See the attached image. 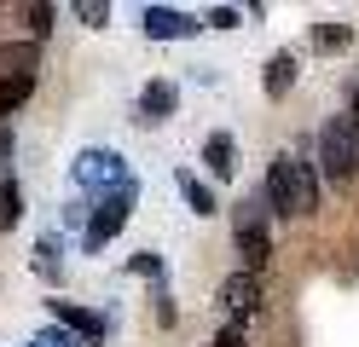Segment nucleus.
I'll list each match as a JSON object with an SVG mask.
<instances>
[{
    "label": "nucleus",
    "instance_id": "f257e3e1",
    "mask_svg": "<svg viewBox=\"0 0 359 347\" xmlns=\"http://www.w3.org/2000/svg\"><path fill=\"white\" fill-rule=\"evenodd\" d=\"M266 203H273V215H313L319 208V179H313L307 162H296V151L273 156V168H266Z\"/></svg>",
    "mask_w": 359,
    "mask_h": 347
},
{
    "label": "nucleus",
    "instance_id": "f03ea898",
    "mask_svg": "<svg viewBox=\"0 0 359 347\" xmlns=\"http://www.w3.org/2000/svg\"><path fill=\"white\" fill-rule=\"evenodd\" d=\"M70 179L81 185V191H99V197H110V191H128V185H133V174H128V156H122V151H104V145L81 151V156H76V168H70Z\"/></svg>",
    "mask_w": 359,
    "mask_h": 347
},
{
    "label": "nucleus",
    "instance_id": "7ed1b4c3",
    "mask_svg": "<svg viewBox=\"0 0 359 347\" xmlns=\"http://www.w3.org/2000/svg\"><path fill=\"white\" fill-rule=\"evenodd\" d=\"M319 162H325V179H336V185H348L359 174V128H353V116H336L319 133Z\"/></svg>",
    "mask_w": 359,
    "mask_h": 347
},
{
    "label": "nucleus",
    "instance_id": "20e7f679",
    "mask_svg": "<svg viewBox=\"0 0 359 347\" xmlns=\"http://www.w3.org/2000/svg\"><path fill=\"white\" fill-rule=\"evenodd\" d=\"M128 215H133V185L128 191H110V197H99V208H93V220H87V231H81V243L87 249H104L116 231L128 226Z\"/></svg>",
    "mask_w": 359,
    "mask_h": 347
},
{
    "label": "nucleus",
    "instance_id": "39448f33",
    "mask_svg": "<svg viewBox=\"0 0 359 347\" xmlns=\"http://www.w3.org/2000/svg\"><path fill=\"white\" fill-rule=\"evenodd\" d=\"M145 35L151 41H186V35H197V18L180 6H145Z\"/></svg>",
    "mask_w": 359,
    "mask_h": 347
},
{
    "label": "nucleus",
    "instance_id": "423d86ee",
    "mask_svg": "<svg viewBox=\"0 0 359 347\" xmlns=\"http://www.w3.org/2000/svg\"><path fill=\"white\" fill-rule=\"evenodd\" d=\"M174 104H180L174 81H145V93H140V122H168Z\"/></svg>",
    "mask_w": 359,
    "mask_h": 347
},
{
    "label": "nucleus",
    "instance_id": "0eeeda50",
    "mask_svg": "<svg viewBox=\"0 0 359 347\" xmlns=\"http://www.w3.org/2000/svg\"><path fill=\"white\" fill-rule=\"evenodd\" d=\"M238 249H243V261H250V272L266 266V249H273V238H266V226H261L255 215L238 220Z\"/></svg>",
    "mask_w": 359,
    "mask_h": 347
},
{
    "label": "nucleus",
    "instance_id": "6e6552de",
    "mask_svg": "<svg viewBox=\"0 0 359 347\" xmlns=\"http://www.w3.org/2000/svg\"><path fill=\"white\" fill-rule=\"evenodd\" d=\"M203 162H209L215 179H232V174H238V145H232V133H209V139H203Z\"/></svg>",
    "mask_w": 359,
    "mask_h": 347
},
{
    "label": "nucleus",
    "instance_id": "1a4fd4ad",
    "mask_svg": "<svg viewBox=\"0 0 359 347\" xmlns=\"http://www.w3.org/2000/svg\"><path fill=\"white\" fill-rule=\"evenodd\" d=\"M220 301H226V307L243 318V313H250L255 301H261V278H255V272H238V278H226V284H220Z\"/></svg>",
    "mask_w": 359,
    "mask_h": 347
},
{
    "label": "nucleus",
    "instance_id": "9d476101",
    "mask_svg": "<svg viewBox=\"0 0 359 347\" xmlns=\"http://www.w3.org/2000/svg\"><path fill=\"white\" fill-rule=\"evenodd\" d=\"M53 318H58V324H70V330H76V336H87V341H104V318L70 307V301H53Z\"/></svg>",
    "mask_w": 359,
    "mask_h": 347
},
{
    "label": "nucleus",
    "instance_id": "9b49d317",
    "mask_svg": "<svg viewBox=\"0 0 359 347\" xmlns=\"http://www.w3.org/2000/svg\"><path fill=\"white\" fill-rule=\"evenodd\" d=\"M29 93H35V76H29V69H12V76L0 81V116H12L18 104L29 99Z\"/></svg>",
    "mask_w": 359,
    "mask_h": 347
},
{
    "label": "nucleus",
    "instance_id": "f8f14e48",
    "mask_svg": "<svg viewBox=\"0 0 359 347\" xmlns=\"http://www.w3.org/2000/svg\"><path fill=\"white\" fill-rule=\"evenodd\" d=\"M180 197H186L197 215H215V208H220V203H215V191H209V185L197 179V174H180Z\"/></svg>",
    "mask_w": 359,
    "mask_h": 347
},
{
    "label": "nucleus",
    "instance_id": "ddd939ff",
    "mask_svg": "<svg viewBox=\"0 0 359 347\" xmlns=\"http://www.w3.org/2000/svg\"><path fill=\"white\" fill-rule=\"evenodd\" d=\"M290 81H296V58H290V53H278L273 64H266V93H273V99H284V93H290Z\"/></svg>",
    "mask_w": 359,
    "mask_h": 347
},
{
    "label": "nucleus",
    "instance_id": "4468645a",
    "mask_svg": "<svg viewBox=\"0 0 359 347\" xmlns=\"http://www.w3.org/2000/svg\"><path fill=\"white\" fill-rule=\"evenodd\" d=\"M0 226H18V179H0Z\"/></svg>",
    "mask_w": 359,
    "mask_h": 347
},
{
    "label": "nucleus",
    "instance_id": "2eb2a0df",
    "mask_svg": "<svg viewBox=\"0 0 359 347\" xmlns=\"http://www.w3.org/2000/svg\"><path fill=\"white\" fill-rule=\"evenodd\" d=\"M35 266L47 272V278H58V238H41L35 243Z\"/></svg>",
    "mask_w": 359,
    "mask_h": 347
},
{
    "label": "nucleus",
    "instance_id": "dca6fc26",
    "mask_svg": "<svg viewBox=\"0 0 359 347\" xmlns=\"http://www.w3.org/2000/svg\"><path fill=\"white\" fill-rule=\"evenodd\" d=\"M342 41H348V29H342V23H319V46H325V53H336Z\"/></svg>",
    "mask_w": 359,
    "mask_h": 347
},
{
    "label": "nucleus",
    "instance_id": "f3484780",
    "mask_svg": "<svg viewBox=\"0 0 359 347\" xmlns=\"http://www.w3.org/2000/svg\"><path fill=\"white\" fill-rule=\"evenodd\" d=\"M24 347H81V341L64 336V330H47V336H35V341H24Z\"/></svg>",
    "mask_w": 359,
    "mask_h": 347
},
{
    "label": "nucleus",
    "instance_id": "a211bd4d",
    "mask_svg": "<svg viewBox=\"0 0 359 347\" xmlns=\"http://www.w3.org/2000/svg\"><path fill=\"white\" fill-rule=\"evenodd\" d=\"M76 18H81V23H93V29H99V23L110 18V6H99V0H87V6H76Z\"/></svg>",
    "mask_w": 359,
    "mask_h": 347
},
{
    "label": "nucleus",
    "instance_id": "6ab92c4d",
    "mask_svg": "<svg viewBox=\"0 0 359 347\" xmlns=\"http://www.w3.org/2000/svg\"><path fill=\"white\" fill-rule=\"evenodd\" d=\"M29 29L47 35V29H53V6H29Z\"/></svg>",
    "mask_w": 359,
    "mask_h": 347
},
{
    "label": "nucleus",
    "instance_id": "aec40b11",
    "mask_svg": "<svg viewBox=\"0 0 359 347\" xmlns=\"http://www.w3.org/2000/svg\"><path fill=\"white\" fill-rule=\"evenodd\" d=\"M209 23H215V29H238V12H232V6H215Z\"/></svg>",
    "mask_w": 359,
    "mask_h": 347
},
{
    "label": "nucleus",
    "instance_id": "412c9836",
    "mask_svg": "<svg viewBox=\"0 0 359 347\" xmlns=\"http://www.w3.org/2000/svg\"><path fill=\"white\" fill-rule=\"evenodd\" d=\"M209 347H250V341H243V330H238V324H232V330H220Z\"/></svg>",
    "mask_w": 359,
    "mask_h": 347
},
{
    "label": "nucleus",
    "instance_id": "4be33fe9",
    "mask_svg": "<svg viewBox=\"0 0 359 347\" xmlns=\"http://www.w3.org/2000/svg\"><path fill=\"white\" fill-rule=\"evenodd\" d=\"M133 272H145V278H156V272H163V261H156V254H133Z\"/></svg>",
    "mask_w": 359,
    "mask_h": 347
},
{
    "label": "nucleus",
    "instance_id": "5701e85b",
    "mask_svg": "<svg viewBox=\"0 0 359 347\" xmlns=\"http://www.w3.org/2000/svg\"><path fill=\"white\" fill-rule=\"evenodd\" d=\"M353 128H359V93H353Z\"/></svg>",
    "mask_w": 359,
    "mask_h": 347
}]
</instances>
